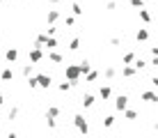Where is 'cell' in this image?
<instances>
[{"mask_svg":"<svg viewBox=\"0 0 158 138\" xmlns=\"http://www.w3.org/2000/svg\"><path fill=\"white\" fill-rule=\"evenodd\" d=\"M64 78L71 83V87L80 85V78H83V74H80L78 65H67V69H64Z\"/></svg>","mask_w":158,"mask_h":138,"instance_id":"obj_1","label":"cell"},{"mask_svg":"<svg viewBox=\"0 0 158 138\" xmlns=\"http://www.w3.org/2000/svg\"><path fill=\"white\" fill-rule=\"evenodd\" d=\"M73 124H76V129L80 131V134H87V131H89V124H87V118L85 115H73Z\"/></svg>","mask_w":158,"mask_h":138,"instance_id":"obj_2","label":"cell"},{"mask_svg":"<svg viewBox=\"0 0 158 138\" xmlns=\"http://www.w3.org/2000/svg\"><path fill=\"white\" fill-rule=\"evenodd\" d=\"M44 55H46V53H44V48L32 46V48H30V53H28V58H30V62H32V65H39L41 60H44Z\"/></svg>","mask_w":158,"mask_h":138,"instance_id":"obj_3","label":"cell"},{"mask_svg":"<svg viewBox=\"0 0 158 138\" xmlns=\"http://www.w3.org/2000/svg\"><path fill=\"white\" fill-rule=\"evenodd\" d=\"M37 85H39L41 90H48V87L53 85V76L51 74H37Z\"/></svg>","mask_w":158,"mask_h":138,"instance_id":"obj_4","label":"cell"},{"mask_svg":"<svg viewBox=\"0 0 158 138\" xmlns=\"http://www.w3.org/2000/svg\"><path fill=\"white\" fill-rule=\"evenodd\" d=\"M140 99L147 104H156L158 101V95H156V90H144V92H140Z\"/></svg>","mask_w":158,"mask_h":138,"instance_id":"obj_5","label":"cell"},{"mask_svg":"<svg viewBox=\"0 0 158 138\" xmlns=\"http://www.w3.org/2000/svg\"><path fill=\"white\" fill-rule=\"evenodd\" d=\"M44 58H48L53 65H60V62L64 60V58H62V53H60V51H55V48H53V51H46V55H44Z\"/></svg>","mask_w":158,"mask_h":138,"instance_id":"obj_6","label":"cell"},{"mask_svg":"<svg viewBox=\"0 0 158 138\" xmlns=\"http://www.w3.org/2000/svg\"><path fill=\"white\" fill-rule=\"evenodd\" d=\"M94 104H96V97H94V95H89V92L80 97V106H83V108H92Z\"/></svg>","mask_w":158,"mask_h":138,"instance_id":"obj_7","label":"cell"},{"mask_svg":"<svg viewBox=\"0 0 158 138\" xmlns=\"http://www.w3.org/2000/svg\"><path fill=\"white\" fill-rule=\"evenodd\" d=\"M60 46V42L55 39V35H48L46 37V42H44V46L41 48H46V51H53V48H57Z\"/></svg>","mask_w":158,"mask_h":138,"instance_id":"obj_8","label":"cell"},{"mask_svg":"<svg viewBox=\"0 0 158 138\" xmlns=\"http://www.w3.org/2000/svg\"><path fill=\"white\" fill-rule=\"evenodd\" d=\"M99 97H101V101H108V99L112 97V87L108 85V83H106V85H101V87H99Z\"/></svg>","mask_w":158,"mask_h":138,"instance_id":"obj_9","label":"cell"},{"mask_svg":"<svg viewBox=\"0 0 158 138\" xmlns=\"http://www.w3.org/2000/svg\"><path fill=\"white\" fill-rule=\"evenodd\" d=\"M126 106H128V97H126V95H119V97L115 99V110H119V113H122Z\"/></svg>","mask_w":158,"mask_h":138,"instance_id":"obj_10","label":"cell"},{"mask_svg":"<svg viewBox=\"0 0 158 138\" xmlns=\"http://www.w3.org/2000/svg\"><path fill=\"white\" fill-rule=\"evenodd\" d=\"M60 19H62V12H60V9H48V14H46L48 23H57Z\"/></svg>","mask_w":158,"mask_h":138,"instance_id":"obj_11","label":"cell"},{"mask_svg":"<svg viewBox=\"0 0 158 138\" xmlns=\"http://www.w3.org/2000/svg\"><path fill=\"white\" fill-rule=\"evenodd\" d=\"M12 78H14V69L7 65V67H5L2 71H0V81H2V83H9Z\"/></svg>","mask_w":158,"mask_h":138,"instance_id":"obj_12","label":"cell"},{"mask_svg":"<svg viewBox=\"0 0 158 138\" xmlns=\"http://www.w3.org/2000/svg\"><path fill=\"white\" fill-rule=\"evenodd\" d=\"M135 74H138V69H135L133 65H124V67H122V76H124V78H133Z\"/></svg>","mask_w":158,"mask_h":138,"instance_id":"obj_13","label":"cell"},{"mask_svg":"<svg viewBox=\"0 0 158 138\" xmlns=\"http://www.w3.org/2000/svg\"><path fill=\"white\" fill-rule=\"evenodd\" d=\"M5 60H7V62H16V60H19V51H16L14 46L7 48V51H5Z\"/></svg>","mask_w":158,"mask_h":138,"instance_id":"obj_14","label":"cell"},{"mask_svg":"<svg viewBox=\"0 0 158 138\" xmlns=\"http://www.w3.org/2000/svg\"><path fill=\"white\" fill-rule=\"evenodd\" d=\"M85 76V83H94V81H99V69H89V71H87V74H83Z\"/></svg>","mask_w":158,"mask_h":138,"instance_id":"obj_15","label":"cell"},{"mask_svg":"<svg viewBox=\"0 0 158 138\" xmlns=\"http://www.w3.org/2000/svg\"><path fill=\"white\" fill-rule=\"evenodd\" d=\"M138 12H140V19H142V23H147V25H149V23H151V12L147 9V5H144V7H140Z\"/></svg>","mask_w":158,"mask_h":138,"instance_id":"obj_16","label":"cell"},{"mask_svg":"<svg viewBox=\"0 0 158 138\" xmlns=\"http://www.w3.org/2000/svg\"><path fill=\"white\" fill-rule=\"evenodd\" d=\"M131 65H133V67L138 69V71H144L147 67H149V62H147V60H142V58H135V60H133Z\"/></svg>","mask_w":158,"mask_h":138,"instance_id":"obj_17","label":"cell"},{"mask_svg":"<svg viewBox=\"0 0 158 138\" xmlns=\"http://www.w3.org/2000/svg\"><path fill=\"white\" fill-rule=\"evenodd\" d=\"M21 74H23V78H28V76H32V74H35V65H32V62L23 65V67H21Z\"/></svg>","mask_w":158,"mask_h":138,"instance_id":"obj_18","label":"cell"},{"mask_svg":"<svg viewBox=\"0 0 158 138\" xmlns=\"http://www.w3.org/2000/svg\"><path fill=\"white\" fill-rule=\"evenodd\" d=\"M135 39L138 42H147L149 39V30H147V28H140V30L135 32Z\"/></svg>","mask_w":158,"mask_h":138,"instance_id":"obj_19","label":"cell"},{"mask_svg":"<svg viewBox=\"0 0 158 138\" xmlns=\"http://www.w3.org/2000/svg\"><path fill=\"white\" fill-rule=\"evenodd\" d=\"M115 76H117V69L115 67H106V69H103V78H106V81H112Z\"/></svg>","mask_w":158,"mask_h":138,"instance_id":"obj_20","label":"cell"},{"mask_svg":"<svg viewBox=\"0 0 158 138\" xmlns=\"http://www.w3.org/2000/svg\"><path fill=\"white\" fill-rule=\"evenodd\" d=\"M135 58H138V53H135V51H128V53H124V55H122V62H124V65H131Z\"/></svg>","mask_w":158,"mask_h":138,"instance_id":"obj_21","label":"cell"},{"mask_svg":"<svg viewBox=\"0 0 158 138\" xmlns=\"http://www.w3.org/2000/svg\"><path fill=\"white\" fill-rule=\"evenodd\" d=\"M115 122H117L115 115H106V118H103V127H106V129H112V127H115Z\"/></svg>","mask_w":158,"mask_h":138,"instance_id":"obj_22","label":"cell"},{"mask_svg":"<svg viewBox=\"0 0 158 138\" xmlns=\"http://www.w3.org/2000/svg\"><path fill=\"white\" fill-rule=\"evenodd\" d=\"M19 113H21V108L19 106H12V108L7 110V120H12V122H14V120L19 118Z\"/></svg>","mask_w":158,"mask_h":138,"instance_id":"obj_23","label":"cell"},{"mask_svg":"<svg viewBox=\"0 0 158 138\" xmlns=\"http://www.w3.org/2000/svg\"><path fill=\"white\" fill-rule=\"evenodd\" d=\"M122 113H124V115H126V120H135V118H138V110H133V108H128V106H126V108H124V110H122Z\"/></svg>","mask_w":158,"mask_h":138,"instance_id":"obj_24","label":"cell"},{"mask_svg":"<svg viewBox=\"0 0 158 138\" xmlns=\"http://www.w3.org/2000/svg\"><path fill=\"white\" fill-rule=\"evenodd\" d=\"M78 69H80V74H87V71L92 69V65H89V60H83V62H78Z\"/></svg>","mask_w":158,"mask_h":138,"instance_id":"obj_25","label":"cell"},{"mask_svg":"<svg viewBox=\"0 0 158 138\" xmlns=\"http://www.w3.org/2000/svg\"><path fill=\"white\" fill-rule=\"evenodd\" d=\"M46 115H48V118H60V106H48Z\"/></svg>","mask_w":158,"mask_h":138,"instance_id":"obj_26","label":"cell"},{"mask_svg":"<svg viewBox=\"0 0 158 138\" xmlns=\"http://www.w3.org/2000/svg\"><path fill=\"white\" fill-rule=\"evenodd\" d=\"M78 48H80V37H73L69 42V51H78Z\"/></svg>","mask_w":158,"mask_h":138,"instance_id":"obj_27","label":"cell"},{"mask_svg":"<svg viewBox=\"0 0 158 138\" xmlns=\"http://www.w3.org/2000/svg\"><path fill=\"white\" fill-rule=\"evenodd\" d=\"M46 37H48L46 32H39V35H37V39H35V46H39V48H41V46H44V42H46Z\"/></svg>","mask_w":158,"mask_h":138,"instance_id":"obj_28","label":"cell"},{"mask_svg":"<svg viewBox=\"0 0 158 138\" xmlns=\"http://www.w3.org/2000/svg\"><path fill=\"white\" fill-rule=\"evenodd\" d=\"M57 90H60V92H62V95H67V92H69V90H71V83H69V81H64V83H60V85H57Z\"/></svg>","mask_w":158,"mask_h":138,"instance_id":"obj_29","label":"cell"},{"mask_svg":"<svg viewBox=\"0 0 158 138\" xmlns=\"http://www.w3.org/2000/svg\"><path fill=\"white\" fill-rule=\"evenodd\" d=\"M25 83H28V87H30V90L39 87V85H37V76H28V78H25Z\"/></svg>","mask_w":158,"mask_h":138,"instance_id":"obj_30","label":"cell"},{"mask_svg":"<svg viewBox=\"0 0 158 138\" xmlns=\"http://www.w3.org/2000/svg\"><path fill=\"white\" fill-rule=\"evenodd\" d=\"M71 12H73V16H83V7H80L78 2H73L71 5Z\"/></svg>","mask_w":158,"mask_h":138,"instance_id":"obj_31","label":"cell"},{"mask_svg":"<svg viewBox=\"0 0 158 138\" xmlns=\"http://www.w3.org/2000/svg\"><path fill=\"white\" fill-rule=\"evenodd\" d=\"M128 2H131V7H133V9H140V7H144V0H128Z\"/></svg>","mask_w":158,"mask_h":138,"instance_id":"obj_32","label":"cell"},{"mask_svg":"<svg viewBox=\"0 0 158 138\" xmlns=\"http://www.w3.org/2000/svg\"><path fill=\"white\" fill-rule=\"evenodd\" d=\"M64 25H67V28H73V25H76V16H64Z\"/></svg>","mask_w":158,"mask_h":138,"instance_id":"obj_33","label":"cell"},{"mask_svg":"<svg viewBox=\"0 0 158 138\" xmlns=\"http://www.w3.org/2000/svg\"><path fill=\"white\" fill-rule=\"evenodd\" d=\"M106 9H108V12H115V9H117V2H115V0H110V2L106 5Z\"/></svg>","mask_w":158,"mask_h":138,"instance_id":"obj_34","label":"cell"},{"mask_svg":"<svg viewBox=\"0 0 158 138\" xmlns=\"http://www.w3.org/2000/svg\"><path fill=\"white\" fill-rule=\"evenodd\" d=\"M46 122H48V127H51V129H55V127H57L55 118H48V115H46Z\"/></svg>","mask_w":158,"mask_h":138,"instance_id":"obj_35","label":"cell"},{"mask_svg":"<svg viewBox=\"0 0 158 138\" xmlns=\"http://www.w3.org/2000/svg\"><path fill=\"white\" fill-rule=\"evenodd\" d=\"M110 46H122V39H119V37H112V39H110Z\"/></svg>","mask_w":158,"mask_h":138,"instance_id":"obj_36","label":"cell"},{"mask_svg":"<svg viewBox=\"0 0 158 138\" xmlns=\"http://www.w3.org/2000/svg\"><path fill=\"white\" fill-rule=\"evenodd\" d=\"M149 55H151V58H158V48L156 46H149Z\"/></svg>","mask_w":158,"mask_h":138,"instance_id":"obj_37","label":"cell"},{"mask_svg":"<svg viewBox=\"0 0 158 138\" xmlns=\"http://www.w3.org/2000/svg\"><path fill=\"white\" fill-rule=\"evenodd\" d=\"M2 104H5V95H0V106H2Z\"/></svg>","mask_w":158,"mask_h":138,"instance_id":"obj_38","label":"cell"},{"mask_svg":"<svg viewBox=\"0 0 158 138\" xmlns=\"http://www.w3.org/2000/svg\"><path fill=\"white\" fill-rule=\"evenodd\" d=\"M51 2H55V5H57V2H60V0H51Z\"/></svg>","mask_w":158,"mask_h":138,"instance_id":"obj_39","label":"cell"},{"mask_svg":"<svg viewBox=\"0 0 158 138\" xmlns=\"http://www.w3.org/2000/svg\"><path fill=\"white\" fill-rule=\"evenodd\" d=\"M144 2H151V0H144Z\"/></svg>","mask_w":158,"mask_h":138,"instance_id":"obj_40","label":"cell"},{"mask_svg":"<svg viewBox=\"0 0 158 138\" xmlns=\"http://www.w3.org/2000/svg\"><path fill=\"white\" fill-rule=\"evenodd\" d=\"M0 2H2V0H0Z\"/></svg>","mask_w":158,"mask_h":138,"instance_id":"obj_41","label":"cell"}]
</instances>
